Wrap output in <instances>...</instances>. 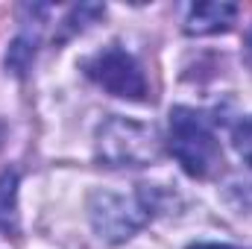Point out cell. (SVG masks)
Returning <instances> with one entry per match:
<instances>
[{"label": "cell", "instance_id": "6da1fadb", "mask_svg": "<svg viewBox=\"0 0 252 249\" xmlns=\"http://www.w3.org/2000/svg\"><path fill=\"white\" fill-rule=\"evenodd\" d=\"M170 153L193 179H205L223 158L208 118L188 106H176L170 112Z\"/></svg>", "mask_w": 252, "mask_h": 249}, {"label": "cell", "instance_id": "7a4b0ae2", "mask_svg": "<svg viewBox=\"0 0 252 249\" xmlns=\"http://www.w3.org/2000/svg\"><path fill=\"white\" fill-rule=\"evenodd\" d=\"M97 153L109 167H144L158 158V135L153 126L109 118L97 132Z\"/></svg>", "mask_w": 252, "mask_h": 249}, {"label": "cell", "instance_id": "3957f363", "mask_svg": "<svg viewBox=\"0 0 252 249\" xmlns=\"http://www.w3.org/2000/svg\"><path fill=\"white\" fill-rule=\"evenodd\" d=\"M88 211H91V223H94L97 235L112 244L132 238L150 220V202H147L144 190H135L132 196L112 193V190L94 193Z\"/></svg>", "mask_w": 252, "mask_h": 249}, {"label": "cell", "instance_id": "277c9868", "mask_svg": "<svg viewBox=\"0 0 252 249\" xmlns=\"http://www.w3.org/2000/svg\"><path fill=\"white\" fill-rule=\"evenodd\" d=\"M85 73L115 97H126V100L147 97V79H144L141 64L135 62V56H129L121 47H109V50L97 53L94 59H88Z\"/></svg>", "mask_w": 252, "mask_h": 249}, {"label": "cell", "instance_id": "5b68a950", "mask_svg": "<svg viewBox=\"0 0 252 249\" xmlns=\"http://www.w3.org/2000/svg\"><path fill=\"white\" fill-rule=\"evenodd\" d=\"M238 18V6L235 3H196L188 15V30L190 35H211V32H223L235 24Z\"/></svg>", "mask_w": 252, "mask_h": 249}, {"label": "cell", "instance_id": "8992f818", "mask_svg": "<svg viewBox=\"0 0 252 249\" xmlns=\"http://www.w3.org/2000/svg\"><path fill=\"white\" fill-rule=\"evenodd\" d=\"M18 173L6 170L0 176V235H15L18 232Z\"/></svg>", "mask_w": 252, "mask_h": 249}, {"label": "cell", "instance_id": "52a82bcc", "mask_svg": "<svg viewBox=\"0 0 252 249\" xmlns=\"http://www.w3.org/2000/svg\"><path fill=\"white\" fill-rule=\"evenodd\" d=\"M232 144H235V150H238V156L252 164V118H247L244 124L235 126V135H232Z\"/></svg>", "mask_w": 252, "mask_h": 249}, {"label": "cell", "instance_id": "ba28073f", "mask_svg": "<svg viewBox=\"0 0 252 249\" xmlns=\"http://www.w3.org/2000/svg\"><path fill=\"white\" fill-rule=\"evenodd\" d=\"M30 56H32L30 44H27L24 38H18V41L12 44L9 56H6V67H12L15 73H24V70H27V64H30Z\"/></svg>", "mask_w": 252, "mask_h": 249}, {"label": "cell", "instance_id": "9c48e42d", "mask_svg": "<svg viewBox=\"0 0 252 249\" xmlns=\"http://www.w3.org/2000/svg\"><path fill=\"white\" fill-rule=\"evenodd\" d=\"M190 249H235V247H226V244H196Z\"/></svg>", "mask_w": 252, "mask_h": 249}]
</instances>
